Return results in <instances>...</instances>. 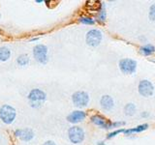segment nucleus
Segmentation results:
<instances>
[{
    "mask_svg": "<svg viewBox=\"0 0 155 145\" xmlns=\"http://www.w3.org/2000/svg\"><path fill=\"white\" fill-rule=\"evenodd\" d=\"M142 116H143V117H147L148 114L147 113H142Z\"/></svg>",
    "mask_w": 155,
    "mask_h": 145,
    "instance_id": "5701e85b",
    "label": "nucleus"
},
{
    "mask_svg": "<svg viewBox=\"0 0 155 145\" xmlns=\"http://www.w3.org/2000/svg\"><path fill=\"white\" fill-rule=\"evenodd\" d=\"M17 62L19 66H27L29 64V57L27 54H21L18 57Z\"/></svg>",
    "mask_w": 155,
    "mask_h": 145,
    "instance_id": "f3484780",
    "label": "nucleus"
},
{
    "mask_svg": "<svg viewBox=\"0 0 155 145\" xmlns=\"http://www.w3.org/2000/svg\"><path fill=\"white\" fill-rule=\"evenodd\" d=\"M106 18H107V13H106V10H105V6L103 5L102 8L99 10L98 14H97V19L101 22H104L106 21Z\"/></svg>",
    "mask_w": 155,
    "mask_h": 145,
    "instance_id": "a211bd4d",
    "label": "nucleus"
},
{
    "mask_svg": "<svg viewBox=\"0 0 155 145\" xmlns=\"http://www.w3.org/2000/svg\"><path fill=\"white\" fill-rule=\"evenodd\" d=\"M91 122L102 129H113V122H110L108 119H106L103 116L98 114L92 116Z\"/></svg>",
    "mask_w": 155,
    "mask_h": 145,
    "instance_id": "1a4fd4ad",
    "label": "nucleus"
},
{
    "mask_svg": "<svg viewBox=\"0 0 155 145\" xmlns=\"http://www.w3.org/2000/svg\"><path fill=\"white\" fill-rule=\"evenodd\" d=\"M80 21L84 24H87V25H93V24L95 23L94 19L89 18V17H81L80 18Z\"/></svg>",
    "mask_w": 155,
    "mask_h": 145,
    "instance_id": "6ab92c4d",
    "label": "nucleus"
},
{
    "mask_svg": "<svg viewBox=\"0 0 155 145\" xmlns=\"http://www.w3.org/2000/svg\"><path fill=\"white\" fill-rule=\"evenodd\" d=\"M15 135H16L17 137H18L21 140H22V141L28 142V141H30L31 139H33L34 133L31 129H28V128L18 129V130H15Z\"/></svg>",
    "mask_w": 155,
    "mask_h": 145,
    "instance_id": "9d476101",
    "label": "nucleus"
},
{
    "mask_svg": "<svg viewBox=\"0 0 155 145\" xmlns=\"http://www.w3.org/2000/svg\"><path fill=\"white\" fill-rule=\"evenodd\" d=\"M10 56H11V51L7 47H0V62L7 61Z\"/></svg>",
    "mask_w": 155,
    "mask_h": 145,
    "instance_id": "4468645a",
    "label": "nucleus"
},
{
    "mask_svg": "<svg viewBox=\"0 0 155 145\" xmlns=\"http://www.w3.org/2000/svg\"><path fill=\"white\" fill-rule=\"evenodd\" d=\"M33 56L41 64H46L48 61V47L45 45H37L33 48Z\"/></svg>",
    "mask_w": 155,
    "mask_h": 145,
    "instance_id": "20e7f679",
    "label": "nucleus"
},
{
    "mask_svg": "<svg viewBox=\"0 0 155 145\" xmlns=\"http://www.w3.org/2000/svg\"><path fill=\"white\" fill-rule=\"evenodd\" d=\"M124 130H123V129L116 130H114V132H113V133L109 134V135H108V138H111V137H115L116 134H120V133H124Z\"/></svg>",
    "mask_w": 155,
    "mask_h": 145,
    "instance_id": "412c9836",
    "label": "nucleus"
},
{
    "mask_svg": "<svg viewBox=\"0 0 155 145\" xmlns=\"http://www.w3.org/2000/svg\"><path fill=\"white\" fill-rule=\"evenodd\" d=\"M147 128H148V125L147 124H143V125L137 126V127L133 128V129L125 130H124V134H133V133H140V132H143V130H147Z\"/></svg>",
    "mask_w": 155,
    "mask_h": 145,
    "instance_id": "2eb2a0df",
    "label": "nucleus"
},
{
    "mask_svg": "<svg viewBox=\"0 0 155 145\" xmlns=\"http://www.w3.org/2000/svg\"><path fill=\"white\" fill-rule=\"evenodd\" d=\"M140 52L145 56L150 55L155 52V47L151 45V44H147V45H144L140 48Z\"/></svg>",
    "mask_w": 155,
    "mask_h": 145,
    "instance_id": "ddd939ff",
    "label": "nucleus"
},
{
    "mask_svg": "<svg viewBox=\"0 0 155 145\" xmlns=\"http://www.w3.org/2000/svg\"><path fill=\"white\" fill-rule=\"evenodd\" d=\"M68 137L70 141L74 144H79L84 141V130L81 127L74 126L68 130Z\"/></svg>",
    "mask_w": 155,
    "mask_h": 145,
    "instance_id": "7ed1b4c3",
    "label": "nucleus"
},
{
    "mask_svg": "<svg viewBox=\"0 0 155 145\" xmlns=\"http://www.w3.org/2000/svg\"><path fill=\"white\" fill-rule=\"evenodd\" d=\"M85 112L84 111H81V110H75L73 111L71 114H69L67 116V120L69 121L70 123H79V122H81V121H84V118H85Z\"/></svg>",
    "mask_w": 155,
    "mask_h": 145,
    "instance_id": "9b49d317",
    "label": "nucleus"
},
{
    "mask_svg": "<svg viewBox=\"0 0 155 145\" xmlns=\"http://www.w3.org/2000/svg\"><path fill=\"white\" fill-rule=\"evenodd\" d=\"M46 93L41 89H32L28 94V100L30 102V105L34 108H38L46 101Z\"/></svg>",
    "mask_w": 155,
    "mask_h": 145,
    "instance_id": "f257e3e1",
    "label": "nucleus"
},
{
    "mask_svg": "<svg viewBox=\"0 0 155 145\" xmlns=\"http://www.w3.org/2000/svg\"><path fill=\"white\" fill-rule=\"evenodd\" d=\"M17 116V111L12 105H4L0 108V119L5 124H12Z\"/></svg>",
    "mask_w": 155,
    "mask_h": 145,
    "instance_id": "f03ea898",
    "label": "nucleus"
},
{
    "mask_svg": "<svg viewBox=\"0 0 155 145\" xmlns=\"http://www.w3.org/2000/svg\"><path fill=\"white\" fill-rule=\"evenodd\" d=\"M72 101L78 108H84L88 105L89 96L84 91H77L72 96Z\"/></svg>",
    "mask_w": 155,
    "mask_h": 145,
    "instance_id": "423d86ee",
    "label": "nucleus"
},
{
    "mask_svg": "<svg viewBox=\"0 0 155 145\" xmlns=\"http://www.w3.org/2000/svg\"><path fill=\"white\" fill-rule=\"evenodd\" d=\"M148 16H149V18L151 19L152 21L155 22V4H153V5H151V6H150Z\"/></svg>",
    "mask_w": 155,
    "mask_h": 145,
    "instance_id": "aec40b11",
    "label": "nucleus"
},
{
    "mask_svg": "<svg viewBox=\"0 0 155 145\" xmlns=\"http://www.w3.org/2000/svg\"><path fill=\"white\" fill-rule=\"evenodd\" d=\"M100 104H101L102 108L107 110V111H110L114 106V99L109 95H104L103 97H102L101 101H100Z\"/></svg>",
    "mask_w": 155,
    "mask_h": 145,
    "instance_id": "f8f14e48",
    "label": "nucleus"
},
{
    "mask_svg": "<svg viewBox=\"0 0 155 145\" xmlns=\"http://www.w3.org/2000/svg\"><path fill=\"white\" fill-rule=\"evenodd\" d=\"M85 41L90 47H98L102 41V33L98 29H91L86 34Z\"/></svg>",
    "mask_w": 155,
    "mask_h": 145,
    "instance_id": "39448f33",
    "label": "nucleus"
},
{
    "mask_svg": "<svg viewBox=\"0 0 155 145\" xmlns=\"http://www.w3.org/2000/svg\"><path fill=\"white\" fill-rule=\"evenodd\" d=\"M154 92V86L149 80L143 79L140 81L139 83V93L142 95L143 97H148L152 96Z\"/></svg>",
    "mask_w": 155,
    "mask_h": 145,
    "instance_id": "6e6552de",
    "label": "nucleus"
},
{
    "mask_svg": "<svg viewBox=\"0 0 155 145\" xmlns=\"http://www.w3.org/2000/svg\"><path fill=\"white\" fill-rule=\"evenodd\" d=\"M136 110L137 108L134 104H127L124 108V112L127 116H133L136 113Z\"/></svg>",
    "mask_w": 155,
    "mask_h": 145,
    "instance_id": "dca6fc26",
    "label": "nucleus"
},
{
    "mask_svg": "<svg viewBox=\"0 0 155 145\" xmlns=\"http://www.w3.org/2000/svg\"><path fill=\"white\" fill-rule=\"evenodd\" d=\"M118 65L120 71L125 75L133 74L137 69V62L133 59H129V58H124V59L120 60Z\"/></svg>",
    "mask_w": 155,
    "mask_h": 145,
    "instance_id": "0eeeda50",
    "label": "nucleus"
},
{
    "mask_svg": "<svg viewBox=\"0 0 155 145\" xmlns=\"http://www.w3.org/2000/svg\"><path fill=\"white\" fill-rule=\"evenodd\" d=\"M38 40V38H33V39H31V42H33V41H37Z\"/></svg>",
    "mask_w": 155,
    "mask_h": 145,
    "instance_id": "b1692460",
    "label": "nucleus"
},
{
    "mask_svg": "<svg viewBox=\"0 0 155 145\" xmlns=\"http://www.w3.org/2000/svg\"><path fill=\"white\" fill-rule=\"evenodd\" d=\"M43 145H56V144L53 141H51V140H48V141H46Z\"/></svg>",
    "mask_w": 155,
    "mask_h": 145,
    "instance_id": "4be33fe9",
    "label": "nucleus"
},
{
    "mask_svg": "<svg viewBox=\"0 0 155 145\" xmlns=\"http://www.w3.org/2000/svg\"><path fill=\"white\" fill-rule=\"evenodd\" d=\"M36 2H37V3H42V2H44V1H43V0H37Z\"/></svg>",
    "mask_w": 155,
    "mask_h": 145,
    "instance_id": "393cba45",
    "label": "nucleus"
}]
</instances>
